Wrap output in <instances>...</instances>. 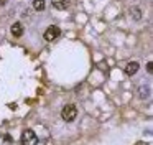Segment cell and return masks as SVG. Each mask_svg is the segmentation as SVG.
<instances>
[{"label":"cell","instance_id":"cell-1","mask_svg":"<svg viewBox=\"0 0 153 145\" xmlns=\"http://www.w3.org/2000/svg\"><path fill=\"white\" fill-rule=\"evenodd\" d=\"M61 117H63V120H66V122H73L74 119L77 117V109H76V105H73V104L64 105L63 111H61Z\"/></svg>","mask_w":153,"mask_h":145},{"label":"cell","instance_id":"cell-2","mask_svg":"<svg viewBox=\"0 0 153 145\" xmlns=\"http://www.w3.org/2000/svg\"><path fill=\"white\" fill-rule=\"evenodd\" d=\"M20 142H22V145H36L38 144V137L31 129H27V130H23V134H22Z\"/></svg>","mask_w":153,"mask_h":145},{"label":"cell","instance_id":"cell-3","mask_svg":"<svg viewBox=\"0 0 153 145\" xmlns=\"http://www.w3.org/2000/svg\"><path fill=\"white\" fill-rule=\"evenodd\" d=\"M59 35H61V28H59V26L51 25V26H48V28H46V31H45L43 36H45L46 41H53V40L59 38Z\"/></svg>","mask_w":153,"mask_h":145},{"label":"cell","instance_id":"cell-4","mask_svg":"<svg viewBox=\"0 0 153 145\" xmlns=\"http://www.w3.org/2000/svg\"><path fill=\"white\" fill-rule=\"evenodd\" d=\"M137 96H138V99H150V96H152L150 84H140L137 87Z\"/></svg>","mask_w":153,"mask_h":145},{"label":"cell","instance_id":"cell-5","mask_svg":"<svg viewBox=\"0 0 153 145\" xmlns=\"http://www.w3.org/2000/svg\"><path fill=\"white\" fill-rule=\"evenodd\" d=\"M138 68H140V64H138L137 61H130L128 64H127V68H125V74H127V76H133V74H137Z\"/></svg>","mask_w":153,"mask_h":145},{"label":"cell","instance_id":"cell-6","mask_svg":"<svg viewBox=\"0 0 153 145\" xmlns=\"http://www.w3.org/2000/svg\"><path fill=\"white\" fill-rule=\"evenodd\" d=\"M10 31H12V35H13V36L20 38V36L23 35V25H22L20 22L13 23V25H12V28H10Z\"/></svg>","mask_w":153,"mask_h":145},{"label":"cell","instance_id":"cell-7","mask_svg":"<svg viewBox=\"0 0 153 145\" xmlns=\"http://www.w3.org/2000/svg\"><path fill=\"white\" fill-rule=\"evenodd\" d=\"M51 3L58 10H66L69 7V0H51Z\"/></svg>","mask_w":153,"mask_h":145},{"label":"cell","instance_id":"cell-8","mask_svg":"<svg viewBox=\"0 0 153 145\" xmlns=\"http://www.w3.org/2000/svg\"><path fill=\"white\" fill-rule=\"evenodd\" d=\"M33 8L36 12H43L46 8V0H33Z\"/></svg>","mask_w":153,"mask_h":145},{"label":"cell","instance_id":"cell-9","mask_svg":"<svg viewBox=\"0 0 153 145\" xmlns=\"http://www.w3.org/2000/svg\"><path fill=\"white\" fill-rule=\"evenodd\" d=\"M130 15L133 16V20H135V22H138V20L142 18V13H140L138 8H132V10H130Z\"/></svg>","mask_w":153,"mask_h":145},{"label":"cell","instance_id":"cell-10","mask_svg":"<svg viewBox=\"0 0 153 145\" xmlns=\"http://www.w3.org/2000/svg\"><path fill=\"white\" fill-rule=\"evenodd\" d=\"M146 71H148V74H153V64H152V61L146 63Z\"/></svg>","mask_w":153,"mask_h":145}]
</instances>
